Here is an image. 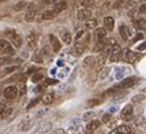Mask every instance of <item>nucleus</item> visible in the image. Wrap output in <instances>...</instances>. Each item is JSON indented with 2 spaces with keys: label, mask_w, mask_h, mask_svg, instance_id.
Instances as JSON below:
<instances>
[{
  "label": "nucleus",
  "mask_w": 146,
  "mask_h": 134,
  "mask_svg": "<svg viewBox=\"0 0 146 134\" xmlns=\"http://www.w3.org/2000/svg\"><path fill=\"white\" fill-rule=\"evenodd\" d=\"M98 27V21L95 19H88V20L86 21V28L87 29H95Z\"/></svg>",
  "instance_id": "bb28decb"
},
{
  "label": "nucleus",
  "mask_w": 146,
  "mask_h": 134,
  "mask_svg": "<svg viewBox=\"0 0 146 134\" xmlns=\"http://www.w3.org/2000/svg\"><path fill=\"white\" fill-rule=\"evenodd\" d=\"M129 17L132 19V20H134V21H138V20H141V17H139V12H138V9H130L129 11Z\"/></svg>",
  "instance_id": "393cba45"
},
{
  "label": "nucleus",
  "mask_w": 146,
  "mask_h": 134,
  "mask_svg": "<svg viewBox=\"0 0 146 134\" xmlns=\"http://www.w3.org/2000/svg\"><path fill=\"white\" fill-rule=\"evenodd\" d=\"M80 1H82V5H84V7H88V5H91L94 3V0H80Z\"/></svg>",
  "instance_id": "49530a36"
},
{
  "label": "nucleus",
  "mask_w": 146,
  "mask_h": 134,
  "mask_svg": "<svg viewBox=\"0 0 146 134\" xmlns=\"http://www.w3.org/2000/svg\"><path fill=\"white\" fill-rule=\"evenodd\" d=\"M54 84H58L57 79H46V82H45V86H46V87H48V86H54Z\"/></svg>",
  "instance_id": "79ce46f5"
},
{
  "label": "nucleus",
  "mask_w": 146,
  "mask_h": 134,
  "mask_svg": "<svg viewBox=\"0 0 146 134\" xmlns=\"http://www.w3.org/2000/svg\"><path fill=\"white\" fill-rule=\"evenodd\" d=\"M38 101H40V99H33V100L31 101V104H29V105L27 107V109L29 111V109H31V108H33L34 105H37V104H38Z\"/></svg>",
  "instance_id": "c03bdc74"
},
{
  "label": "nucleus",
  "mask_w": 146,
  "mask_h": 134,
  "mask_svg": "<svg viewBox=\"0 0 146 134\" xmlns=\"http://www.w3.org/2000/svg\"><path fill=\"white\" fill-rule=\"evenodd\" d=\"M143 100V95H138V96L133 97V103H137V101H141Z\"/></svg>",
  "instance_id": "3c124183"
},
{
  "label": "nucleus",
  "mask_w": 146,
  "mask_h": 134,
  "mask_svg": "<svg viewBox=\"0 0 146 134\" xmlns=\"http://www.w3.org/2000/svg\"><path fill=\"white\" fill-rule=\"evenodd\" d=\"M55 16H57V15H55L53 11L48 9V11H44V12H42V15H41V19H42V20H53Z\"/></svg>",
  "instance_id": "a211bd4d"
},
{
  "label": "nucleus",
  "mask_w": 146,
  "mask_h": 134,
  "mask_svg": "<svg viewBox=\"0 0 146 134\" xmlns=\"http://www.w3.org/2000/svg\"><path fill=\"white\" fill-rule=\"evenodd\" d=\"M41 54L44 55V54H49V47L48 46H44L42 47V51H41Z\"/></svg>",
  "instance_id": "864d4df0"
},
{
  "label": "nucleus",
  "mask_w": 146,
  "mask_h": 134,
  "mask_svg": "<svg viewBox=\"0 0 146 134\" xmlns=\"http://www.w3.org/2000/svg\"><path fill=\"white\" fill-rule=\"evenodd\" d=\"M41 100H42V103H44L45 105H50L51 103L54 101V94H45Z\"/></svg>",
  "instance_id": "aec40b11"
},
{
  "label": "nucleus",
  "mask_w": 146,
  "mask_h": 134,
  "mask_svg": "<svg viewBox=\"0 0 146 134\" xmlns=\"http://www.w3.org/2000/svg\"><path fill=\"white\" fill-rule=\"evenodd\" d=\"M51 129V122H42L40 126L37 127V133H46Z\"/></svg>",
  "instance_id": "6ab92c4d"
},
{
  "label": "nucleus",
  "mask_w": 146,
  "mask_h": 134,
  "mask_svg": "<svg viewBox=\"0 0 146 134\" xmlns=\"http://www.w3.org/2000/svg\"><path fill=\"white\" fill-rule=\"evenodd\" d=\"M133 34V30L129 29V28L126 27V25H120V36H121L122 40H128Z\"/></svg>",
  "instance_id": "1a4fd4ad"
},
{
  "label": "nucleus",
  "mask_w": 146,
  "mask_h": 134,
  "mask_svg": "<svg viewBox=\"0 0 146 134\" xmlns=\"http://www.w3.org/2000/svg\"><path fill=\"white\" fill-rule=\"evenodd\" d=\"M130 133H132V127L129 125H121L117 129H115L111 134H130Z\"/></svg>",
  "instance_id": "ddd939ff"
},
{
  "label": "nucleus",
  "mask_w": 146,
  "mask_h": 134,
  "mask_svg": "<svg viewBox=\"0 0 146 134\" xmlns=\"http://www.w3.org/2000/svg\"><path fill=\"white\" fill-rule=\"evenodd\" d=\"M82 130H83L82 125H78V126H68L66 134H80Z\"/></svg>",
  "instance_id": "412c9836"
},
{
  "label": "nucleus",
  "mask_w": 146,
  "mask_h": 134,
  "mask_svg": "<svg viewBox=\"0 0 146 134\" xmlns=\"http://www.w3.org/2000/svg\"><path fill=\"white\" fill-rule=\"evenodd\" d=\"M62 41L65 42V44H70L71 42V34L68 33V32H65V33L62 34Z\"/></svg>",
  "instance_id": "f704fd0d"
},
{
  "label": "nucleus",
  "mask_w": 146,
  "mask_h": 134,
  "mask_svg": "<svg viewBox=\"0 0 146 134\" xmlns=\"http://www.w3.org/2000/svg\"><path fill=\"white\" fill-rule=\"evenodd\" d=\"M134 124H136V126H145V117L143 116H138V117L136 118V121H134Z\"/></svg>",
  "instance_id": "72a5a7b5"
},
{
  "label": "nucleus",
  "mask_w": 146,
  "mask_h": 134,
  "mask_svg": "<svg viewBox=\"0 0 146 134\" xmlns=\"http://www.w3.org/2000/svg\"><path fill=\"white\" fill-rule=\"evenodd\" d=\"M58 0H42V3L45 4H55Z\"/></svg>",
  "instance_id": "603ef678"
},
{
  "label": "nucleus",
  "mask_w": 146,
  "mask_h": 134,
  "mask_svg": "<svg viewBox=\"0 0 146 134\" xmlns=\"http://www.w3.org/2000/svg\"><path fill=\"white\" fill-rule=\"evenodd\" d=\"M138 5V1L137 0H129V1H126L125 3V8H128V9H136V7Z\"/></svg>",
  "instance_id": "c756f323"
},
{
  "label": "nucleus",
  "mask_w": 146,
  "mask_h": 134,
  "mask_svg": "<svg viewBox=\"0 0 146 134\" xmlns=\"http://www.w3.org/2000/svg\"><path fill=\"white\" fill-rule=\"evenodd\" d=\"M143 49H145V42H143L142 45H139V46H138V50H143Z\"/></svg>",
  "instance_id": "bf43d9fd"
},
{
  "label": "nucleus",
  "mask_w": 146,
  "mask_h": 134,
  "mask_svg": "<svg viewBox=\"0 0 146 134\" xmlns=\"http://www.w3.org/2000/svg\"><path fill=\"white\" fill-rule=\"evenodd\" d=\"M4 97L8 99V100H13L19 96V91H17L16 86H8L7 88H4Z\"/></svg>",
  "instance_id": "20e7f679"
},
{
  "label": "nucleus",
  "mask_w": 146,
  "mask_h": 134,
  "mask_svg": "<svg viewBox=\"0 0 146 134\" xmlns=\"http://www.w3.org/2000/svg\"><path fill=\"white\" fill-rule=\"evenodd\" d=\"M86 46L84 45L79 44V42H76L74 46V49H72V53H74V55H76V57H79V55H82L83 54V51H84Z\"/></svg>",
  "instance_id": "f3484780"
},
{
  "label": "nucleus",
  "mask_w": 146,
  "mask_h": 134,
  "mask_svg": "<svg viewBox=\"0 0 146 134\" xmlns=\"http://www.w3.org/2000/svg\"><path fill=\"white\" fill-rule=\"evenodd\" d=\"M95 116H96V113L95 112H86L84 114H83V117H82V120L83 121H86V122H90V121H92L94 118H95Z\"/></svg>",
  "instance_id": "b1692460"
},
{
  "label": "nucleus",
  "mask_w": 146,
  "mask_h": 134,
  "mask_svg": "<svg viewBox=\"0 0 146 134\" xmlns=\"http://www.w3.org/2000/svg\"><path fill=\"white\" fill-rule=\"evenodd\" d=\"M137 58H138V54H136L132 50H125V60L126 62L132 63V62H134Z\"/></svg>",
  "instance_id": "2eb2a0df"
},
{
  "label": "nucleus",
  "mask_w": 146,
  "mask_h": 134,
  "mask_svg": "<svg viewBox=\"0 0 146 134\" xmlns=\"http://www.w3.org/2000/svg\"><path fill=\"white\" fill-rule=\"evenodd\" d=\"M17 91H19V95H25L27 94V86H25V84H21L20 88H17Z\"/></svg>",
  "instance_id": "37998d69"
},
{
  "label": "nucleus",
  "mask_w": 146,
  "mask_h": 134,
  "mask_svg": "<svg viewBox=\"0 0 146 134\" xmlns=\"http://www.w3.org/2000/svg\"><path fill=\"white\" fill-rule=\"evenodd\" d=\"M132 116H133V107L130 104H128L121 111V118L122 120H130Z\"/></svg>",
  "instance_id": "9d476101"
},
{
  "label": "nucleus",
  "mask_w": 146,
  "mask_h": 134,
  "mask_svg": "<svg viewBox=\"0 0 146 134\" xmlns=\"http://www.w3.org/2000/svg\"><path fill=\"white\" fill-rule=\"evenodd\" d=\"M139 40H143V34L142 33H138V34H137L136 37L132 40V42H137V41H139Z\"/></svg>",
  "instance_id": "de8ad7c7"
},
{
  "label": "nucleus",
  "mask_w": 146,
  "mask_h": 134,
  "mask_svg": "<svg viewBox=\"0 0 146 134\" xmlns=\"http://www.w3.org/2000/svg\"><path fill=\"white\" fill-rule=\"evenodd\" d=\"M102 104V99L99 97H95V99H91V100L87 101V108H92V107H96V105Z\"/></svg>",
  "instance_id": "a878e982"
},
{
  "label": "nucleus",
  "mask_w": 146,
  "mask_h": 134,
  "mask_svg": "<svg viewBox=\"0 0 146 134\" xmlns=\"http://www.w3.org/2000/svg\"><path fill=\"white\" fill-rule=\"evenodd\" d=\"M103 23H104V29L107 30V32H111V30H113V28H115V20H113V17L111 16H106L104 17V20H103Z\"/></svg>",
  "instance_id": "f8f14e48"
},
{
  "label": "nucleus",
  "mask_w": 146,
  "mask_h": 134,
  "mask_svg": "<svg viewBox=\"0 0 146 134\" xmlns=\"http://www.w3.org/2000/svg\"><path fill=\"white\" fill-rule=\"evenodd\" d=\"M49 38H50V44H51V46H53V51L58 53V51L61 50V47H62L61 41L58 40L55 36H53V34H50V36H49Z\"/></svg>",
  "instance_id": "9b49d317"
},
{
  "label": "nucleus",
  "mask_w": 146,
  "mask_h": 134,
  "mask_svg": "<svg viewBox=\"0 0 146 134\" xmlns=\"http://www.w3.org/2000/svg\"><path fill=\"white\" fill-rule=\"evenodd\" d=\"M96 36H98V40L107 38V30L104 28H99V29H96Z\"/></svg>",
  "instance_id": "cd10ccee"
},
{
  "label": "nucleus",
  "mask_w": 146,
  "mask_h": 134,
  "mask_svg": "<svg viewBox=\"0 0 146 134\" xmlns=\"http://www.w3.org/2000/svg\"><path fill=\"white\" fill-rule=\"evenodd\" d=\"M111 117H112V116H111V113H106V114H104V117H103V122H108V121L111 120Z\"/></svg>",
  "instance_id": "09e8293b"
},
{
  "label": "nucleus",
  "mask_w": 146,
  "mask_h": 134,
  "mask_svg": "<svg viewBox=\"0 0 146 134\" xmlns=\"http://www.w3.org/2000/svg\"><path fill=\"white\" fill-rule=\"evenodd\" d=\"M5 34H7L8 37L11 38V41H12V45H13L15 47H21V45H23V38L19 36V34L15 32V29H9L5 32Z\"/></svg>",
  "instance_id": "f03ea898"
},
{
  "label": "nucleus",
  "mask_w": 146,
  "mask_h": 134,
  "mask_svg": "<svg viewBox=\"0 0 146 134\" xmlns=\"http://www.w3.org/2000/svg\"><path fill=\"white\" fill-rule=\"evenodd\" d=\"M27 44H28V46L31 47V49H34V47H36V45H37L36 34H33V33L28 34V37H27Z\"/></svg>",
  "instance_id": "dca6fc26"
},
{
  "label": "nucleus",
  "mask_w": 146,
  "mask_h": 134,
  "mask_svg": "<svg viewBox=\"0 0 146 134\" xmlns=\"http://www.w3.org/2000/svg\"><path fill=\"white\" fill-rule=\"evenodd\" d=\"M78 125H80V118L75 117L70 121V125H68V126H78Z\"/></svg>",
  "instance_id": "ea45409f"
},
{
  "label": "nucleus",
  "mask_w": 146,
  "mask_h": 134,
  "mask_svg": "<svg viewBox=\"0 0 146 134\" xmlns=\"http://www.w3.org/2000/svg\"><path fill=\"white\" fill-rule=\"evenodd\" d=\"M34 126V120H32V118H27V120L21 121L20 125H19V130L20 131H28L31 130L32 127Z\"/></svg>",
  "instance_id": "423d86ee"
},
{
  "label": "nucleus",
  "mask_w": 146,
  "mask_h": 134,
  "mask_svg": "<svg viewBox=\"0 0 146 134\" xmlns=\"http://www.w3.org/2000/svg\"><path fill=\"white\" fill-rule=\"evenodd\" d=\"M78 20H80V21H87L88 19H91V16H92V12L90 9H87V8H82V9H79L78 11Z\"/></svg>",
  "instance_id": "0eeeda50"
},
{
  "label": "nucleus",
  "mask_w": 146,
  "mask_h": 134,
  "mask_svg": "<svg viewBox=\"0 0 146 134\" xmlns=\"http://www.w3.org/2000/svg\"><path fill=\"white\" fill-rule=\"evenodd\" d=\"M55 72H57V68H53V70H51V74L54 75V74H55Z\"/></svg>",
  "instance_id": "680f3d73"
},
{
  "label": "nucleus",
  "mask_w": 146,
  "mask_h": 134,
  "mask_svg": "<svg viewBox=\"0 0 146 134\" xmlns=\"http://www.w3.org/2000/svg\"><path fill=\"white\" fill-rule=\"evenodd\" d=\"M13 63V59L11 57H1L0 58V66H4V64H11Z\"/></svg>",
  "instance_id": "7c9ffc66"
},
{
  "label": "nucleus",
  "mask_w": 146,
  "mask_h": 134,
  "mask_svg": "<svg viewBox=\"0 0 146 134\" xmlns=\"http://www.w3.org/2000/svg\"><path fill=\"white\" fill-rule=\"evenodd\" d=\"M28 7V4L25 3V1H20V3H17L13 5V11L15 12H20V11H23L24 8Z\"/></svg>",
  "instance_id": "c85d7f7f"
},
{
  "label": "nucleus",
  "mask_w": 146,
  "mask_h": 134,
  "mask_svg": "<svg viewBox=\"0 0 146 134\" xmlns=\"http://www.w3.org/2000/svg\"><path fill=\"white\" fill-rule=\"evenodd\" d=\"M42 79H44V75L41 74V72H37V74H34L33 76H32V82H33V83H40Z\"/></svg>",
  "instance_id": "473e14b6"
},
{
  "label": "nucleus",
  "mask_w": 146,
  "mask_h": 134,
  "mask_svg": "<svg viewBox=\"0 0 146 134\" xmlns=\"http://www.w3.org/2000/svg\"><path fill=\"white\" fill-rule=\"evenodd\" d=\"M136 83H137V78H134V76L125 78V79H122V80L120 82L117 86H115L113 88H111V90L107 91V94H108V95H113L116 91H119V90H128V88L133 87Z\"/></svg>",
  "instance_id": "f257e3e1"
},
{
  "label": "nucleus",
  "mask_w": 146,
  "mask_h": 134,
  "mask_svg": "<svg viewBox=\"0 0 146 134\" xmlns=\"http://www.w3.org/2000/svg\"><path fill=\"white\" fill-rule=\"evenodd\" d=\"M13 112V108H4L3 111H0V120L3 118H7L8 116H11Z\"/></svg>",
  "instance_id": "5701e85b"
},
{
  "label": "nucleus",
  "mask_w": 146,
  "mask_h": 134,
  "mask_svg": "<svg viewBox=\"0 0 146 134\" xmlns=\"http://www.w3.org/2000/svg\"><path fill=\"white\" fill-rule=\"evenodd\" d=\"M126 71H128L126 67H120V68H117V75H116V78H117V79H122L124 74H125Z\"/></svg>",
  "instance_id": "2f4dec72"
},
{
  "label": "nucleus",
  "mask_w": 146,
  "mask_h": 134,
  "mask_svg": "<svg viewBox=\"0 0 146 134\" xmlns=\"http://www.w3.org/2000/svg\"><path fill=\"white\" fill-rule=\"evenodd\" d=\"M94 64H95V58L92 57V55L86 57L84 60H83V66H84V67H92Z\"/></svg>",
  "instance_id": "4be33fe9"
},
{
  "label": "nucleus",
  "mask_w": 146,
  "mask_h": 134,
  "mask_svg": "<svg viewBox=\"0 0 146 134\" xmlns=\"http://www.w3.org/2000/svg\"><path fill=\"white\" fill-rule=\"evenodd\" d=\"M66 7H67V4H66V1H57V3L54 4V7H53V12H54L55 15L61 13L62 11H65Z\"/></svg>",
  "instance_id": "4468645a"
},
{
  "label": "nucleus",
  "mask_w": 146,
  "mask_h": 134,
  "mask_svg": "<svg viewBox=\"0 0 146 134\" xmlns=\"http://www.w3.org/2000/svg\"><path fill=\"white\" fill-rule=\"evenodd\" d=\"M100 125H102V121L100 120H92L90 121L88 124H87V126H86V134H94V131L96 130V129H99L100 127Z\"/></svg>",
  "instance_id": "39448f33"
},
{
  "label": "nucleus",
  "mask_w": 146,
  "mask_h": 134,
  "mask_svg": "<svg viewBox=\"0 0 146 134\" xmlns=\"http://www.w3.org/2000/svg\"><path fill=\"white\" fill-rule=\"evenodd\" d=\"M4 108H5V105H4V103H0V111H3Z\"/></svg>",
  "instance_id": "052dcab7"
},
{
  "label": "nucleus",
  "mask_w": 146,
  "mask_h": 134,
  "mask_svg": "<svg viewBox=\"0 0 146 134\" xmlns=\"http://www.w3.org/2000/svg\"><path fill=\"white\" fill-rule=\"evenodd\" d=\"M54 134H66V131L63 130V129H57V130L54 131Z\"/></svg>",
  "instance_id": "6e6d98bb"
},
{
  "label": "nucleus",
  "mask_w": 146,
  "mask_h": 134,
  "mask_svg": "<svg viewBox=\"0 0 146 134\" xmlns=\"http://www.w3.org/2000/svg\"><path fill=\"white\" fill-rule=\"evenodd\" d=\"M0 51L4 54H8V55H15V53H16L15 47L7 40H0Z\"/></svg>",
  "instance_id": "7ed1b4c3"
},
{
  "label": "nucleus",
  "mask_w": 146,
  "mask_h": 134,
  "mask_svg": "<svg viewBox=\"0 0 146 134\" xmlns=\"http://www.w3.org/2000/svg\"><path fill=\"white\" fill-rule=\"evenodd\" d=\"M137 28H138V29H145V19L138 20V23H137Z\"/></svg>",
  "instance_id": "a18cd8bd"
},
{
  "label": "nucleus",
  "mask_w": 146,
  "mask_h": 134,
  "mask_svg": "<svg viewBox=\"0 0 146 134\" xmlns=\"http://www.w3.org/2000/svg\"><path fill=\"white\" fill-rule=\"evenodd\" d=\"M109 71H111V68H108V67H106V68L103 70V72H102V74H100V76H99V79H100V80H104V79H106V78L109 75Z\"/></svg>",
  "instance_id": "e433bc0d"
},
{
  "label": "nucleus",
  "mask_w": 146,
  "mask_h": 134,
  "mask_svg": "<svg viewBox=\"0 0 146 134\" xmlns=\"http://www.w3.org/2000/svg\"><path fill=\"white\" fill-rule=\"evenodd\" d=\"M65 88H66V86H61V87H59V88H58V94H62V91H63V90H65Z\"/></svg>",
  "instance_id": "13d9d810"
},
{
  "label": "nucleus",
  "mask_w": 146,
  "mask_h": 134,
  "mask_svg": "<svg viewBox=\"0 0 146 134\" xmlns=\"http://www.w3.org/2000/svg\"><path fill=\"white\" fill-rule=\"evenodd\" d=\"M45 88H46V86H45V84H44V86H42V84H40V86L37 87V91H38V92H41V91H44Z\"/></svg>",
  "instance_id": "4d7b16f0"
},
{
  "label": "nucleus",
  "mask_w": 146,
  "mask_h": 134,
  "mask_svg": "<svg viewBox=\"0 0 146 134\" xmlns=\"http://www.w3.org/2000/svg\"><path fill=\"white\" fill-rule=\"evenodd\" d=\"M45 112H46V109H41V111H38V112H37V114H36V118L42 117V116L45 114Z\"/></svg>",
  "instance_id": "8fccbe9b"
},
{
  "label": "nucleus",
  "mask_w": 146,
  "mask_h": 134,
  "mask_svg": "<svg viewBox=\"0 0 146 134\" xmlns=\"http://www.w3.org/2000/svg\"><path fill=\"white\" fill-rule=\"evenodd\" d=\"M33 62H36V63H42L44 62V58H42V54L41 53H36L33 55Z\"/></svg>",
  "instance_id": "c9c22d12"
},
{
  "label": "nucleus",
  "mask_w": 146,
  "mask_h": 134,
  "mask_svg": "<svg viewBox=\"0 0 146 134\" xmlns=\"http://www.w3.org/2000/svg\"><path fill=\"white\" fill-rule=\"evenodd\" d=\"M36 15H37V12H36V9L33 8V5H29V8L27 9V12H25V21H28V23H32V21H34V19H36Z\"/></svg>",
  "instance_id": "6e6552de"
},
{
  "label": "nucleus",
  "mask_w": 146,
  "mask_h": 134,
  "mask_svg": "<svg viewBox=\"0 0 146 134\" xmlns=\"http://www.w3.org/2000/svg\"><path fill=\"white\" fill-rule=\"evenodd\" d=\"M15 80L25 82V80H27V76H25V75H15V76L11 79V82H15Z\"/></svg>",
  "instance_id": "58836bf2"
},
{
  "label": "nucleus",
  "mask_w": 146,
  "mask_h": 134,
  "mask_svg": "<svg viewBox=\"0 0 146 134\" xmlns=\"http://www.w3.org/2000/svg\"><path fill=\"white\" fill-rule=\"evenodd\" d=\"M62 71H63V72H61V74H59V76H61V78H63L66 74H68V68H63Z\"/></svg>",
  "instance_id": "5fc2aeb1"
},
{
  "label": "nucleus",
  "mask_w": 146,
  "mask_h": 134,
  "mask_svg": "<svg viewBox=\"0 0 146 134\" xmlns=\"http://www.w3.org/2000/svg\"><path fill=\"white\" fill-rule=\"evenodd\" d=\"M19 67L17 66H12V67H7V68H4V72H3V75H8V74H11V72H13V71H16Z\"/></svg>",
  "instance_id": "4c0bfd02"
},
{
  "label": "nucleus",
  "mask_w": 146,
  "mask_h": 134,
  "mask_svg": "<svg viewBox=\"0 0 146 134\" xmlns=\"http://www.w3.org/2000/svg\"><path fill=\"white\" fill-rule=\"evenodd\" d=\"M120 58H121V53L113 54V55H109V60H111V62H117Z\"/></svg>",
  "instance_id": "a19ab883"
}]
</instances>
